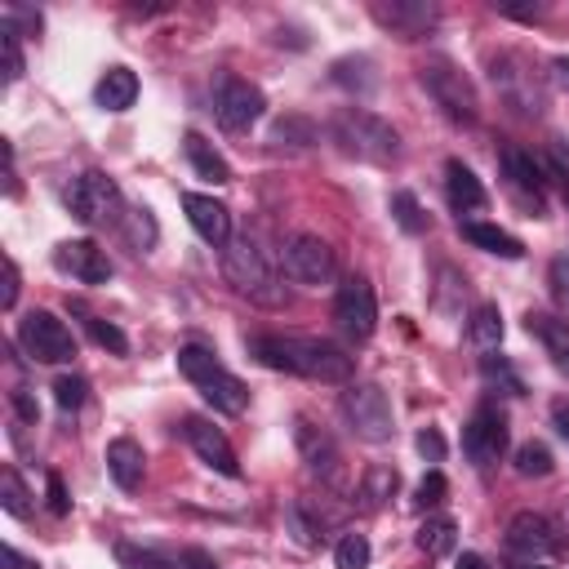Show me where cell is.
Returning <instances> with one entry per match:
<instances>
[{"instance_id":"cell-1","label":"cell","mask_w":569,"mask_h":569,"mask_svg":"<svg viewBox=\"0 0 569 569\" xmlns=\"http://www.w3.org/2000/svg\"><path fill=\"white\" fill-rule=\"evenodd\" d=\"M249 356H258L267 369L302 373L316 382H347L351 378V356L325 338H249Z\"/></svg>"},{"instance_id":"cell-2","label":"cell","mask_w":569,"mask_h":569,"mask_svg":"<svg viewBox=\"0 0 569 569\" xmlns=\"http://www.w3.org/2000/svg\"><path fill=\"white\" fill-rule=\"evenodd\" d=\"M329 133H333V142H338L347 156H360V160H373V164H387V160L400 156V133H396L382 116H373V111H365V107H342V111H333Z\"/></svg>"},{"instance_id":"cell-3","label":"cell","mask_w":569,"mask_h":569,"mask_svg":"<svg viewBox=\"0 0 569 569\" xmlns=\"http://www.w3.org/2000/svg\"><path fill=\"white\" fill-rule=\"evenodd\" d=\"M222 271L236 284V293H244L262 307H284V284H280L276 267L267 262V253L253 244V236H240L222 249Z\"/></svg>"},{"instance_id":"cell-4","label":"cell","mask_w":569,"mask_h":569,"mask_svg":"<svg viewBox=\"0 0 569 569\" xmlns=\"http://www.w3.org/2000/svg\"><path fill=\"white\" fill-rule=\"evenodd\" d=\"M178 369H182V378H191V382L200 387V396H204L218 413H227V418L244 413L249 387H244L236 373H227L213 351H204V347H182V351H178Z\"/></svg>"},{"instance_id":"cell-5","label":"cell","mask_w":569,"mask_h":569,"mask_svg":"<svg viewBox=\"0 0 569 569\" xmlns=\"http://www.w3.org/2000/svg\"><path fill=\"white\" fill-rule=\"evenodd\" d=\"M418 80H422V89L436 98V107H440L453 124H476L480 98H476V84L462 76V67H453L449 58H427V62L418 67Z\"/></svg>"},{"instance_id":"cell-6","label":"cell","mask_w":569,"mask_h":569,"mask_svg":"<svg viewBox=\"0 0 569 569\" xmlns=\"http://www.w3.org/2000/svg\"><path fill=\"white\" fill-rule=\"evenodd\" d=\"M62 200H67V209H71L84 227H102V222H120V218H124L120 187H116L107 173H98V169L71 178V182L62 187Z\"/></svg>"},{"instance_id":"cell-7","label":"cell","mask_w":569,"mask_h":569,"mask_svg":"<svg viewBox=\"0 0 569 569\" xmlns=\"http://www.w3.org/2000/svg\"><path fill=\"white\" fill-rule=\"evenodd\" d=\"M18 347L36 360V365H67L71 356H76V338H71V329L53 316V311H44V307H36V311H27L22 320H18Z\"/></svg>"},{"instance_id":"cell-8","label":"cell","mask_w":569,"mask_h":569,"mask_svg":"<svg viewBox=\"0 0 569 569\" xmlns=\"http://www.w3.org/2000/svg\"><path fill=\"white\" fill-rule=\"evenodd\" d=\"M342 413H347L351 431H356L360 440H369V445H382V440H391V431H396L391 400H387V391H382L378 382H351V387L342 391Z\"/></svg>"},{"instance_id":"cell-9","label":"cell","mask_w":569,"mask_h":569,"mask_svg":"<svg viewBox=\"0 0 569 569\" xmlns=\"http://www.w3.org/2000/svg\"><path fill=\"white\" fill-rule=\"evenodd\" d=\"M280 267H284V276L293 280V284H329L333 276H338V258H333V249L320 240V236H289L284 244H280Z\"/></svg>"},{"instance_id":"cell-10","label":"cell","mask_w":569,"mask_h":569,"mask_svg":"<svg viewBox=\"0 0 569 569\" xmlns=\"http://www.w3.org/2000/svg\"><path fill=\"white\" fill-rule=\"evenodd\" d=\"M507 551L516 560H556L565 551V533L542 511H516L507 520Z\"/></svg>"},{"instance_id":"cell-11","label":"cell","mask_w":569,"mask_h":569,"mask_svg":"<svg viewBox=\"0 0 569 569\" xmlns=\"http://www.w3.org/2000/svg\"><path fill=\"white\" fill-rule=\"evenodd\" d=\"M213 111H218V124H222L227 133H244V129H253V124L262 120L267 98H262L258 84H249V80H240V76H222V84H218V93H213Z\"/></svg>"},{"instance_id":"cell-12","label":"cell","mask_w":569,"mask_h":569,"mask_svg":"<svg viewBox=\"0 0 569 569\" xmlns=\"http://www.w3.org/2000/svg\"><path fill=\"white\" fill-rule=\"evenodd\" d=\"M333 320L338 329L351 338V342H365L378 325V302H373V289L365 276H347L333 293Z\"/></svg>"},{"instance_id":"cell-13","label":"cell","mask_w":569,"mask_h":569,"mask_svg":"<svg viewBox=\"0 0 569 569\" xmlns=\"http://www.w3.org/2000/svg\"><path fill=\"white\" fill-rule=\"evenodd\" d=\"M502 449H507V418H502V409L480 405V409L467 418V427H462V453H467L476 467H489V462L502 458Z\"/></svg>"},{"instance_id":"cell-14","label":"cell","mask_w":569,"mask_h":569,"mask_svg":"<svg viewBox=\"0 0 569 569\" xmlns=\"http://www.w3.org/2000/svg\"><path fill=\"white\" fill-rule=\"evenodd\" d=\"M182 436H187V445L196 449V458H200L209 471H218V476H227V480H236V476H240V462H236L231 440H227L209 418L187 413V418H182Z\"/></svg>"},{"instance_id":"cell-15","label":"cell","mask_w":569,"mask_h":569,"mask_svg":"<svg viewBox=\"0 0 569 569\" xmlns=\"http://www.w3.org/2000/svg\"><path fill=\"white\" fill-rule=\"evenodd\" d=\"M493 84L502 89V98H507L520 116H538V111H542V84L533 80V71L525 67V58H516V53L493 58Z\"/></svg>"},{"instance_id":"cell-16","label":"cell","mask_w":569,"mask_h":569,"mask_svg":"<svg viewBox=\"0 0 569 569\" xmlns=\"http://www.w3.org/2000/svg\"><path fill=\"white\" fill-rule=\"evenodd\" d=\"M53 262H58L67 276H76L80 284H107V280H111V258H107V249H98L93 240H62L58 253H53Z\"/></svg>"},{"instance_id":"cell-17","label":"cell","mask_w":569,"mask_h":569,"mask_svg":"<svg viewBox=\"0 0 569 569\" xmlns=\"http://www.w3.org/2000/svg\"><path fill=\"white\" fill-rule=\"evenodd\" d=\"M502 173H507V182H511V191L525 200V204H533V213L542 218L547 213V196H542V164L529 156V151H520V147H502Z\"/></svg>"},{"instance_id":"cell-18","label":"cell","mask_w":569,"mask_h":569,"mask_svg":"<svg viewBox=\"0 0 569 569\" xmlns=\"http://www.w3.org/2000/svg\"><path fill=\"white\" fill-rule=\"evenodd\" d=\"M182 209H187V222L196 227V236L213 249H227L231 244V213L227 204H218L213 196H200V191H187L182 196Z\"/></svg>"},{"instance_id":"cell-19","label":"cell","mask_w":569,"mask_h":569,"mask_svg":"<svg viewBox=\"0 0 569 569\" xmlns=\"http://www.w3.org/2000/svg\"><path fill=\"white\" fill-rule=\"evenodd\" d=\"M293 440H298V453H302V462L320 476V480H338V471H342V453H338V445L320 431V427H311L307 418H298L293 422Z\"/></svg>"},{"instance_id":"cell-20","label":"cell","mask_w":569,"mask_h":569,"mask_svg":"<svg viewBox=\"0 0 569 569\" xmlns=\"http://www.w3.org/2000/svg\"><path fill=\"white\" fill-rule=\"evenodd\" d=\"M373 18L400 36H422L436 27V4L422 0H391V4H373Z\"/></svg>"},{"instance_id":"cell-21","label":"cell","mask_w":569,"mask_h":569,"mask_svg":"<svg viewBox=\"0 0 569 569\" xmlns=\"http://www.w3.org/2000/svg\"><path fill=\"white\" fill-rule=\"evenodd\" d=\"M142 471H147V453H142V445L129 440V436H116V440L107 445V476H111L124 493H133V489L142 485Z\"/></svg>"},{"instance_id":"cell-22","label":"cell","mask_w":569,"mask_h":569,"mask_svg":"<svg viewBox=\"0 0 569 569\" xmlns=\"http://www.w3.org/2000/svg\"><path fill=\"white\" fill-rule=\"evenodd\" d=\"M525 329L542 342V351L551 356V365L569 378V320L547 316V311H529V316H525Z\"/></svg>"},{"instance_id":"cell-23","label":"cell","mask_w":569,"mask_h":569,"mask_svg":"<svg viewBox=\"0 0 569 569\" xmlns=\"http://www.w3.org/2000/svg\"><path fill=\"white\" fill-rule=\"evenodd\" d=\"M445 191H449V204L458 209V213H476V209H485V187H480V178L462 164V160H449L445 164Z\"/></svg>"},{"instance_id":"cell-24","label":"cell","mask_w":569,"mask_h":569,"mask_svg":"<svg viewBox=\"0 0 569 569\" xmlns=\"http://www.w3.org/2000/svg\"><path fill=\"white\" fill-rule=\"evenodd\" d=\"M93 98H98L102 111H129L138 102V76L129 67H107L98 89H93Z\"/></svg>"},{"instance_id":"cell-25","label":"cell","mask_w":569,"mask_h":569,"mask_svg":"<svg viewBox=\"0 0 569 569\" xmlns=\"http://www.w3.org/2000/svg\"><path fill=\"white\" fill-rule=\"evenodd\" d=\"M462 240L476 244V249H485V253H498V258H520L525 253V244L511 231L493 227V222H462Z\"/></svg>"},{"instance_id":"cell-26","label":"cell","mask_w":569,"mask_h":569,"mask_svg":"<svg viewBox=\"0 0 569 569\" xmlns=\"http://www.w3.org/2000/svg\"><path fill=\"white\" fill-rule=\"evenodd\" d=\"M182 147H187V160H191V169L200 173V178H209V182H231V169H227V160L213 151V142H204L196 129L182 138Z\"/></svg>"},{"instance_id":"cell-27","label":"cell","mask_w":569,"mask_h":569,"mask_svg":"<svg viewBox=\"0 0 569 569\" xmlns=\"http://www.w3.org/2000/svg\"><path fill=\"white\" fill-rule=\"evenodd\" d=\"M396 485H400V476H396V467H369L365 476H360V489H356V498H360V507L365 511H378L391 493H396Z\"/></svg>"},{"instance_id":"cell-28","label":"cell","mask_w":569,"mask_h":569,"mask_svg":"<svg viewBox=\"0 0 569 569\" xmlns=\"http://www.w3.org/2000/svg\"><path fill=\"white\" fill-rule=\"evenodd\" d=\"M467 338H471V347L493 351V347L502 342V311H498L493 302H480V307L471 311V320H467Z\"/></svg>"},{"instance_id":"cell-29","label":"cell","mask_w":569,"mask_h":569,"mask_svg":"<svg viewBox=\"0 0 569 569\" xmlns=\"http://www.w3.org/2000/svg\"><path fill=\"white\" fill-rule=\"evenodd\" d=\"M453 538H458V525H453L449 516H427L422 529H418V547H422L431 560L449 556V551H453Z\"/></svg>"},{"instance_id":"cell-30","label":"cell","mask_w":569,"mask_h":569,"mask_svg":"<svg viewBox=\"0 0 569 569\" xmlns=\"http://www.w3.org/2000/svg\"><path fill=\"white\" fill-rule=\"evenodd\" d=\"M284 529L293 533L298 547H320V538H325V525H320V516H307V502L284 507Z\"/></svg>"},{"instance_id":"cell-31","label":"cell","mask_w":569,"mask_h":569,"mask_svg":"<svg viewBox=\"0 0 569 569\" xmlns=\"http://www.w3.org/2000/svg\"><path fill=\"white\" fill-rule=\"evenodd\" d=\"M391 218H396L400 231H409V236H422V231L431 227V218L422 213V204H418L413 191H396V196H391Z\"/></svg>"},{"instance_id":"cell-32","label":"cell","mask_w":569,"mask_h":569,"mask_svg":"<svg viewBox=\"0 0 569 569\" xmlns=\"http://www.w3.org/2000/svg\"><path fill=\"white\" fill-rule=\"evenodd\" d=\"M0 507H4L9 516H18V520L31 516V493H27V485H22V476H18L13 467L0 471Z\"/></svg>"},{"instance_id":"cell-33","label":"cell","mask_w":569,"mask_h":569,"mask_svg":"<svg viewBox=\"0 0 569 569\" xmlns=\"http://www.w3.org/2000/svg\"><path fill=\"white\" fill-rule=\"evenodd\" d=\"M116 565L120 569H178V560H169L151 547H138V542H116Z\"/></svg>"},{"instance_id":"cell-34","label":"cell","mask_w":569,"mask_h":569,"mask_svg":"<svg viewBox=\"0 0 569 569\" xmlns=\"http://www.w3.org/2000/svg\"><path fill=\"white\" fill-rule=\"evenodd\" d=\"M0 53H4V84H13L27 71V62H22V31L9 18L0 22Z\"/></svg>"},{"instance_id":"cell-35","label":"cell","mask_w":569,"mask_h":569,"mask_svg":"<svg viewBox=\"0 0 569 569\" xmlns=\"http://www.w3.org/2000/svg\"><path fill=\"white\" fill-rule=\"evenodd\" d=\"M551 449L542 440H525L516 449V476H551Z\"/></svg>"},{"instance_id":"cell-36","label":"cell","mask_w":569,"mask_h":569,"mask_svg":"<svg viewBox=\"0 0 569 569\" xmlns=\"http://www.w3.org/2000/svg\"><path fill=\"white\" fill-rule=\"evenodd\" d=\"M76 311H80V307H76ZM80 320H84V329L93 333V342H98V347H107L111 356H124V351H129V338H124V333H120L111 320H102V316H89V311H80Z\"/></svg>"},{"instance_id":"cell-37","label":"cell","mask_w":569,"mask_h":569,"mask_svg":"<svg viewBox=\"0 0 569 569\" xmlns=\"http://www.w3.org/2000/svg\"><path fill=\"white\" fill-rule=\"evenodd\" d=\"M480 378H485L489 387L511 391V396H520V391H525V382L516 378V369L507 365V356H480Z\"/></svg>"},{"instance_id":"cell-38","label":"cell","mask_w":569,"mask_h":569,"mask_svg":"<svg viewBox=\"0 0 569 569\" xmlns=\"http://www.w3.org/2000/svg\"><path fill=\"white\" fill-rule=\"evenodd\" d=\"M333 560H338V569H369V538L365 533H342Z\"/></svg>"},{"instance_id":"cell-39","label":"cell","mask_w":569,"mask_h":569,"mask_svg":"<svg viewBox=\"0 0 569 569\" xmlns=\"http://www.w3.org/2000/svg\"><path fill=\"white\" fill-rule=\"evenodd\" d=\"M445 493H449L445 476H440V471H427V476L418 480V489H413V507H418V511H431V507L445 502Z\"/></svg>"},{"instance_id":"cell-40","label":"cell","mask_w":569,"mask_h":569,"mask_svg":"<svg viewBox=\"0 0 569 569\" xmlns=\"http://www.w3.org/2000/svg\"><path fill=\"white\" fill-rule=\"evenodd\" d=\"M84 391H89V382L76 378V373H62V378L53 382V400H58V409H67V413L84 405Z\"/></svg>"},{"instance_id":"cell-41","label":"cell","mask_w":569,"mask_h":569,"mask_svg":"<svg viewBox=\"0 0 569 569\" xmlns=\"http://www.w3.org/2000/svg\"><path fill=\"white\" fill-rule=\"evenodd\" d=\"M547 284H551V298L569 311V253L551 258V267H547Z\"/></svg>"},{"instance_id":"cell-42","label":"cell","mask_w":569,"mask_h":569,"mask_svg":"<svg viewBox=\"0 0 569 569\" xmlns=\"http://www.w3.org/2000/svg\"><path fill=\"white\" fill-rule=\"evenodd\" d=\"M284 138H298V147H307V142L316 138V129H311L307 120H298V116H289V120H280V124L271 129V142H284Z\"/></svg>"},{"instance_id":"cell-43","label":"cell","mask_w":569,"mask_h":569,"mask_svg":"<svg viewBox=\"0 0 569 569\" xmlns=\"http://www.w3.org/2000/svg\"><path fill=\"white\" fill-rule=\"evenodd\" d=\"M413 445H418V453H422L427 462H440V458H445V436H440L436 427H422Z\"/></svg>"},{"instance_id":"cell-44","label":"cell","mask_w":569,"mask_h":569,"mask_svg":"<svg viewBox=\"0 0 569 569\" xmlns=\"http://www.w3.org/2000/svg\"><path fill=\"white\" fill-rule=\"evenodd\" d=\"M13 302H18V267H13V258H4V284H0V307H4V311H13Z\"/></svg>"},{"instance_id":"cell-45","label":"cell","mask_w":569,"mask_h":569,"mask_svg":"<svg viewBox=\"0 0 569 569\" xmlns=\"http://www.w3.org/2000/svg\"><path fill=\"white\" fill-rule=\"evenodd\" d=\"M9 400H13V409H18L27 422H36V413H40V409H36V400L27 396V387H13V391H9Z\"/></svg>"},{"instance_id":"cell-46","label":"cell","mask_w":569,"mask_h":569,"mask_svg":"<svg viewBox=\"0 0 569 569\" xmlns=\"http://www.w3.org/2000/svg\"><path fill=\"white\" fill-rule=\"evenodd\" d=\"M49 507H53V516H67V489H62V480L58 476H49Z\"/></svg>"},{"instance_id":"cell-47","label":"cell","mask_w":569,"mask_h":569,"mask_svg":"<svg viewBox=\"0 0 569 569\" xmlns=\"http://www.w3.org/2000/svg\"><path fill=\"white\" fill-rule=\"evenodd\" d=\"M178 569H218V565H213L204 551H196V547H191V551H182V556H178Z\"/></svg>"},{"instance_id":"cell-48","label":"cell","mask_w":569,"mask_h":569,"mask_svg":"<svg viewBox=\"0 0 569 569\" xmlns=\"http://www.w3.org/2000/svg\"><path fill=\"white\" fill-rule=\"evenodd\" d=\"M0 560H4V569H40V565H36V560H27L18 547H4V551H0Z\"/></svg>"},{"instance_id":"cell-49","label":"cell","mask_w":569,"mask_h":569,"mask_svg":"<svg viewBox=\"0 0 569 569\" xmlns=\"http://www.w3.org/2000/svg\"><path fill=\"white\" fill-rule=\"evenodd\" d=\"M551 422H556V431L569 440V400H556V405H551Z\"/></svg>"},{"instance_id":"cell-50","label":"cell","mask_w":569,"mask_h":569,"mask_svg":"<svg viewBox=\"0 0 569 569\" xmlns=\"http://www.w3.org/2000/svg\"><path fill=\"white\" fill-rule=\"evenodd\" d=\"M453 569H485V556H476V551H462Z\"/></svg>"},{"instance_id":"cell-51","label":"cell","mask_w":569,"mask_h":569,"mask_svg":"<svg viewBox=\"0 0 569 569\" xmlns=\"http://www.w3.org/2000/svg\"><path fill=\"white\" fill-rule=\"evenodd\" d=\"M551 71H556V80L569 89V58H556V62H551Z\"/></svg>"},{"instance_id":"cell-52","label":"cell","mask_w":569,"mask_h":569,"mask_svg":"<svg viewBox=\"0 0 569 569\" xmlns=\"http://www.w3.org/2000/svg\"><path fill=\"white\" fill-rule=\"evenodd\" d=\"M511 569H551V560H516L511 556Z\"/></svg>"}]
</instances>
